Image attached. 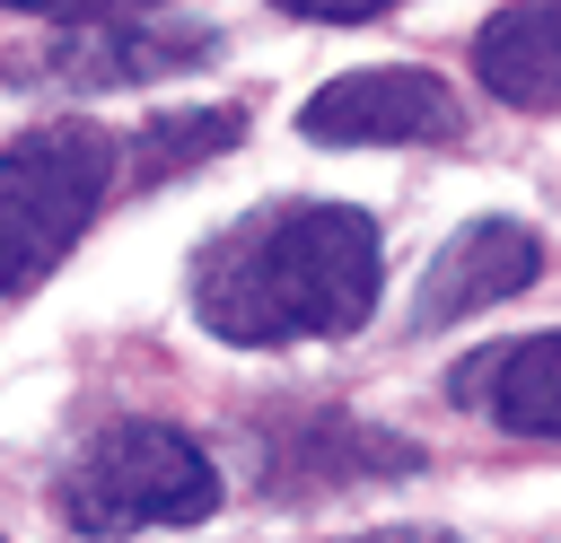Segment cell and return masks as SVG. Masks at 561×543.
<instances>
[{
    "label": "cell",
    "mask_w": 561,
    "mask_h": 543,
    "mask_svg": "<svg viewBox=\"0 0 561 543\" xmlns=\"http://www.w3.org/2000/svg\"><path fill=\"white\" fill-rule=\"evenodd\" d=\"M245 123L237 114H175V123H149L140 131V175H175V166H193V158H210V149H228Z\"/></svg>",
    "instance_id": "obj_8"
},
{
    "label": "cell",
    "mask_w": 561,
    "mask_h": 543,
    "mask_svg": "<svg viewBox=\"0 0 561 543\" xmlns=\"http://www.w3.org/2000/svg\"><path fill=\"white\" fill-rule=\"evenodd\" d=\"M280 18H307V26H368V18H386V0H280Z\"/></svg>",
    "instance_id": "obj_9"
},
{
    "label": "cell",
    "mask_w": 561,
    "mask_h": 543,
    "mask_svg": "<svg viewBox=\"0 0 561 543\" xmlns=\"http://www.w3.org/2000/svg\"><path fill=\"white\" fill-rule=\"evenodd\" d=\"M53 499H61V517L79 534L193 525V517L219 508V473H210V455L184 429H167V420H114V429H96L70 455V473L53 482Z\"/></svg>",
    "instance_id": "obj_3"
},
{
    "label": "cell",
    "mask_w": 561,
    "mask_h": 543,
    "mask_svg": "<svg viewBox=\"0 0 561 543\" xmlns=\"http://www.w3.org/2000/svg\"><path fill=\"white\" fill-rule=\"evenodd\" d=\"M535 272H543V245H535V228H517V219H465V228L438 245V263L421 272L412 333L465 324V315H482V307L517 298Z\"/></svg>",
    "instance_id": "obj_5"
},
{
    "label": "cell",
    "mask_w": 561,
    "mask_h": 543,
    "mask_svg": "<svg viewBox=\"0 0 561 543\" xmlns=\"http://www.w3.org/2000/svg\"><path fill=\"white\" fill-rule=\"evenodd\" d=\"M114 184V131L96 123H35L0 149V298L35 289Z\"/></svg>",
    "instance_id": "obj_2"
},
{
    "label": "cell",
    "mask_w": 561,
    "mask_h": 543,
    "mask_svg": "<svg viewBox=\"0 0 561 543\" xmlns=\"http://www.w3.org/2000/svg\"><path fill=\"white\" fill-rule=\"evenodd\" d=\"M298 131L333 140V149H421V140H456L465 105L430 70H351V79H324L307 96Z\"/></svg>",
    "instance_id": "obj_4"
},
{
    "label": "cell",
    "mask_w": 561,
    "mask_h": 543,
    "mask_svg": "<svg viewBox=\"0 0 561 543\" xmlns=\"http://www.w3.org/2000/svg\"><path fill=\"white\" fill-rule=\"evenodd\" d=\"M447 394L517 438H561V333H517L500 350L456 359Z\"/></svg>",
    "instance_id": "obj_6"
},
{
    "label": "cell",
    "mask_w": 561,
    "mask_h": 543,
    "mask_svg": "<svg viewBox=\"0 0 561 543\" xmlns=\"http://www.w3.org/2000/svg\"><path fill=\"white\" fill-rule=\"evenodd\" d=\"M386 280L377 219L351 201H272L219 228L193 263V315L219 342L272 350V342H324L368 324Z\"/></svg>",
    "instance_id": "obj_1"
},
{
    "label": "cell",
    "mask_w": 561,
    "mask_h": 543,
    "mask_svg": "<svg viewBox=\"0 0 561 543\" xmlns=\"http://www.w3.org/2000/svg\"><path fill=\"white\" fill-rule=\"evenodd\" d=\"M473 70L500 105L517 114H543L561 105V9H500L482 35H473Z\"/></svg>",
    "instance_id": "obj_7"
}]
</instances>
